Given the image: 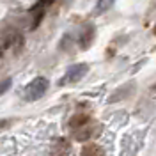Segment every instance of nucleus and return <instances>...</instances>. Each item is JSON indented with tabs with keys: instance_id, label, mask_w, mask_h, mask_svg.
I'll return each mask as SVG.
<instances>
[{
	"instance_id": "obj_1",
	"label": "nucleus",
	"mask_w": 156,
	"mask_h": 156,
	"mask_svg": "<svg viewBox=\"0 0 156 156\" xmlns=\"http://www.w3.org/2000/svg\"><path fill=\"white\" fill-rule=\"evenodd\" d=\"M46 89H48V80L43 78V76L36 78L25 89V99L27 101H36V99H39V98L46 92Z\"/></svg>"
},
{
	"instance_id": "obj_2",
	"label": "nucleus",
	"mask_w": 156,
	"mask_h": 156,
	"mask_svg": "<svg viewBox=\"0 0 156 156\" xmlns=\"http://www.w3.org/2000/svg\"><path fill=\"white\" fill-rule=\"evenodd\" d=\"M87 71H89L87 64H75V66H71V68L68 69V73L64 75V78L60 80V85H66V83H75V82H78V80L83 76Z\"/></svg>"
},
{
	"instance_id": "obj_3",
	"label": "nucleus",
	"mask_w": 156,
	"mask_h": 156,
	"mask_svg": "<svg viewBox=\"0 0 156 156\" xmlns=\"http://www.w3.org/2000/svg\"><path fill=\"white\" fill-rule=\"evenodd\" d=\"M92 37H94V29L89 25L87 29L82 32V36H80V46H82V48H87V46H90Z\"/></svg>"
},
{
	"instance_id": "obj_4",
	"label": "nucleus",
	"mask_w": 156,
	"mask_h": 156,
	"mask_svg": "<svg viewBox=\"0 0 156 156\" xmlns=\"http://www.w3.org/2000/svg\"><path fill=\"white\" fill-rule=\"evenodd\" d=\"M68 153H69V146L64 142V140L57 142L55 147H53V154H55V156H66Z\"/></svg>"
},
{
	"instance_id": "obj_5",
	"label": "nucleus",
	"mask_w": 156,
	"mask_h": 156,
	"mask_svg": "<svg viewBox=\"0 0 156 156\" xmlns=\"http://www.w3.org/2000/svg\"><path fill=\"white\" fill-rule=\"evenodd\" d=\"M112 4H114V0H98L96 4V14H101V12H105V11H108L110 7H112Z\"/></svg>"
},
{
	"instance_id": "obj_6",
	"label": "nucleus",
	"mask_w": 156,
	"mask_h": 156,
	"mask_svg": "<svg viewBox=\"0 0 156 156\" xmlns=\"http://www.w3.org/2000/svg\"><path fill=\"white\" fill-rule=\"evenodd\" d=\"M87 121H89V117H87V115H82V114H80V115H75V117H73L69 124H71L73 128H82L83 124H85V122H87Z\"/></svg>"
},
{
	"instance_id": "obj_7",
	"label": "nucleus",
	"mask_w": 156,
	"mask_h": 156,
	"mask_svg": "<svg viewBox=\"0 0 156 156\" xmlns=\"http://www.w3.org/2000/svg\"><path fill=\"white\" fill-rule=\"evenodd\" d=\"M82 156H101V151L96 146H87V147H83Z\"/></svg>"
},
{
	"instance_id": "obj_8",
	"label": "nucleus",
	"mask_w": 156,
	"mask_h": 156,
	"mask_svg": "<svg viewBox=\"0 0 156 156\" xmlns=\"http://www.w3.org/2000/svg\"><path fill=\"white\" fill-rule=\"evenodd\" d=\"M78 129L80 131H76V135H75L76 140H82L83 142V140H87L89 136H90V129H87V128H78Z\"/></svg>"
},
{
	"instance_id": "obj_9",
	"label": "nucleus",
	"mask_w": 156,
	"mask_h": 156,
	"mask_svg": "<svg viewBox=\"0 0 156 156\" xmlns=\"http://www.w3.org/2000/svg\"><path fill=\"white\" fill-rule=\"evenodd\" d=\"M9 85H11V80H5V82H4V83L0 85V94H2V92H5V90H7V87H9Z\"/></svg>"
},
{
	"instance_id": "obj_10",
	"label": "nucleus",
	"mask_w": 156,
	"mask_h": 156,
	"mask_svg": "<svg viewBox=\"0 0 156 156\" xmlns=\"http://www.w3.org/2000/svg\"><path fill=\"white\" fill-rule=\"evenodd\" d=\"M153 89H154V90H156V85H153Z\"/></svg>"
},
{
	"instance_id": "obj_11",
	"label": "nucleus",
	"mask_w": 156,
	"mask_h": 156,
	"mask_svg": "<svg viewBox=\"0 0 156 156\" xmlns=\"http://www.w3.org/2000/svg\"><path fill=\"white\" fill-rule=\"evenodd\" d=\"M154 30H156V29H154Z\"/></svg>"
}]
</instances>
